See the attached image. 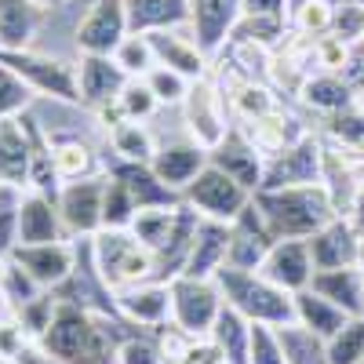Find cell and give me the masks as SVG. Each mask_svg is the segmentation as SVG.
I'll return each instance as SVG.
<instances>
[{
	"instance_id": "obj_1",
	"label": "cell",
	"mask_w": 364,
	"mask_h": 364,
	"mask_svg": "<svg viewBox=\"0 0 364 364\" xmlns=\"http://www.w3.org/2000/svg\"><path fill=\"white\" fill-rule=\"evenodd\" d=\"M255 208L269 233L277 240H310L317 230H324L331 219H339V208L324 190V182L314 186H284V190H259Z\"/></svg>"
},
{
	"instance_id": "obj_2",
	"label": "cell",
	"mask_w": 364,
	"mask_h": 364,
	"mask_svg": "<svg viewBox=\"0 0 364 364\" xmlns=\"http://www.w3.org/2000/svg\"><path fill=\"white\" fill-rule=\"evenodd\" d=\"M215 284L226 299V306H233L240 317H248L252 324H269V328H284L295 321V299L291 291L277 288L266 281L259 269H233L223 266L215 273Z\"/></svg>"
},
{
	"instance_id": "obj_3",
	"label": "cell",
	"mask_w": 364,
	"mask_h": 364,
	"mask_svg": "<svg viewBox=\"0 0 364 364\" xmlns=\"http://www.w3.org/2000/svg\"><path fill=\"white\" fill-rule=\"evenodd\" d=\"M41 346L63 364H106L109 353H117V346L106 339V328H99L95 314L63 299H58L48 331L41 336Z\"/></svg>"
},
{
	"instance_id": "obj_4",
	"label": "cell",
	"mask_w": 364,
	"mask_h": 364,
	"mask_svg": "<svg viewBox=\"0 0 364 364\" xmlns=\"http://www.w3.org/2000/svg\"><path fill=\"white\" fill-rule=\"evenodd\" d=\"M91 252H95V266L102 281L120 291L128 284L154 281V252H149L132 230H102L91 237Z\"/></svg>"
},
{
	"instance_id": "obj_5",
	"label": "cell",
	"mask_w": 364,
	"mask_h": 364,
	"mask_svg": "<svg viewBox=\"0 0 364 364\" xmlns=\"http://www.w3.org/2000/svg\"><path fill=\"white\" fill-rule=\"evenodd\" d=\"M168 288H171V324L182 328L193 339H208L211 324H215V317L226 306L219 284L204 281V277H186V273H178L175 281H168Z\"/></svg>"
},
{
	"instance_id": "obj_6",
	"label": "cell",
	"mask_w": 364,
	"mask_h": 364,
	"mask_svg": "<svg viewBox=\"0 0 364 364\" xmlns=\"http://www.w3.org/2000/svg\"><path fill=\"white\" fill-rule=\"evenodd\" d=\"M252 197H255L252 190H245L237 178H230L215 164H208L190 186L182 190V204H190L204 219H215V223H233L240 211L252 204Z\"/></svg>"
},
{
	"instance_id": "obj_7",
	"label": "cell",
	"mask_w": 364,
	"mask_h": 364,
	"mask_svg": "<svg viewBox=\"0 0 364 364\" xmlns=\"http://www.w3.org/2000/svg\"><path fill=\"white\" fill-rule=\"evenodd\" d=\"M0 63L11 66L29 87L51 95L58 102H80V77L77 66L63 63V58H44L37 51H0Z\"/></svg>"
},
{
	"instance_id": "obj_8",
	"label": "cell",
	"mask_w": 364,
	"mask_h": 364,
	"mask_svg": "<svg viewBox=\"0 0 364 364\" xmlns=\"http://www.w3.org/2000/svg\"><path fill=\"white\" fill-rule=\"evenodd\" d=\"M324 178V146L314 135H302L299 142L284 146L281 154L266 157L262 190H284V186H314Z\"/></svg>"
},
{
	"instance_id": "obj_9",
	"label": "cell",
	"mask_w": 364,
	"mask_h": 364,
	"mask_svg": "<svg viewBox=\"0 0 364 364\" xmlns=\"http://www.w3.org/2000/svg\"><path fill=\"white\" fill-rule=\"evenodd\" d=\"M102 193H106V178H77L63 182L55 204L63 215L66 237H95L102 233Z\"/></svg>"
},
{
	"instance_id": "obj_10",
	"label": "cell",
	"mask_w": 364,
	"mask_h": 364,
	"mask_svg": "<svg viewBox=\"0 0 364 364\" xmlns=\"http://www.w3.org/2000/svg\"><path fill=\"white\" fill-rule=\"evenodd\" d=\"M182 109H186V128H190L193 142L211 154L230 132V124H226V95L208 77H200V80L190 84L186 99H182Z\"/></svg>"
},
{
	"instance_id": "obj_11",
	"label": "cell",
	"mask_w": 364,
	"mask_h": 364,
	"mask_svg": "<svg viewBox=\"0 0 364 364\" xmlns=\"http://www.w3.org/2000/svg\"><path fill=\"white\" fill-rule=\"evenodd\" d=\"M128 33L132 29H128L124 0H95L84 22L77 26V48L80 55H113Z\"/></svg>"
},
{
	"instance_id": "obj_12",
	"label": "cell",
	"mask_w": 364,
	"mask_h": 364,
	"mask_svg": "<svg viewBox=\"0 0 364 364\" xmlns=\"http://www.w3.org/2000/svg\"><path fill=\"white\" fill-rule=\"evenodd\" d=\"M208 164H215L219 171H226L230 178H237L245 190L259 193L262 190V171H266V154L245 135V132H237L230 128L226 139L208 154Z\"/></svg>"
},
{
	"instance_id": "obj_13",
	"label": "cell",
	"mask_w": 364,
	"mask_h": 364,
	"mask_svg": "<svg viewBox=\"0 0 364 364\" xmlns=\"http://www.w3.org/2000/svg\"><path fill=\"white\" fill-rule=\"evenodd\" d=\"M240 8H245V0H190L193 41L208 58L219 55L223 44L233 37V29L240 22Z\"/></svg>"
},
{
	"instance_id": "obj_14",
	"label": "cell",
	"mask_w": 364,
	"mask_h": 364,
	"mask_svg": "<svg viewBox=\"0 0 364 364\" xmlns=\"http://www.w3.org/2000/svg\"><path fill=\"white\" fill-rule=\"evenodd\" d=\"M273 240L277 237L269 233L262 211L255 208V197H252V204L230 223V259H226V266H233V269H259L262 259L273 248Z\"/></svg>"
},
{
	"instance_id": "obj_15",
	"label": "cell",
	"mask_w": 364,
	"mask_h": 364,
	"mask_svg": "<svg viewBox=\"0 0 364 364\" xmlns=\"http://www.w3.org/2000/svg\"><path fill=\"white\" fill-rule=\"evenodd\" d=\"M11 259L33 277L44 291H55L58 284L70 281V273L77 266V248L66 240H55V245H18L11 252Z\"/></svg>"
},
{
	"instance_id": "obj_16",
	"label": "cell",
	"mask_w": 364,
	"mask_h": 364,
	"mask_svg": "<svg viewBox=\"0 0 364 364\" xmlns=\"http://www.w3.org/2000/svg\"><path fill=\"white\" fill-rule=\"evenodd\" d=\"M259 273H262L266 281H273L277 288H284V291L295 295L302 288H310L317 266L310 259V245H306V240H273V248L262 259Z\"/></svg>"
},
{
	"instance_id": "obj_17",
	"label": "cell",
	"mask_w": 364,
	"mask_h": 364,
	"mask_svg": "<svg viewBox=\"0 0 364 364\" xmlns=\"http://www.w3.org/2000/svg\"><path fill=\"white\" fill-rule=\"evenodd\" d=\"M117 310L128 324L164 328L171 321V288L161 281H142L117 291Z\"/></svg>"
},
{
	"instance_id": "obj_18",
	"label": "cell",
	"mask_w": 364,
	"mask_h": 364,
	"mask_svg": "<svg viewBox=\"0 0 364 364\" xmlns=\"http://www.w3.org/2000/svg\"><path fill=\"white\" fill-rule=\"evenodd\" d=\"M306 245H310V259H314L317 269H343V266H357L360 262L364 240L357 237L353 223L346 215H339V219H331L324 230H317Z\"/></svg>"
},
{
	"instance_id": "obj_19",
	"label": "cell",
	"mask_w": 364,
	"mask_h": 364,
	"mask_svg": "<svg viewBox=\"0 0 364 364\" xmlns=\"http://www.w3.org/2000/svg\"><path fill=\"white\" fill-rule=\"evenodd\" d=\"M80 102L95 106V109H106L120 99V91L128 87V73L117 66L113 55H80Z\"/></svg>"
},
{
	"instance_id": "obj_20",
	"label": "cell",
	"mask_w": 364,
	"mask_h": 364,
	"mask_svg": "<svg viewBox=\"0 0 364 364\" xmlns=\"http://www.w3.org/2000/svg\"><path fill=\"white\" fill-rule=\"evenodd\" d=\"M109 175L117 182H124L132 200L139 204V211H149V208H178L182 204V193L171 190L168 182L149 168V164H135V161H117L109 164Z\"/></svg>"
},
{
	"instance_id": "obj_21",
	"label": "cell",
	"mask_w": 364,
	"mask_h": 364,
	"mask_svg": "<svg viewBox=\"0 0 364 364\" xmlns=\"http://www.w3.org/2000/svg\"><path fill=\"white\" fill-rule=\"evenodd\" d=\"M55 240H66L55 197H44L37 190L26 193L18 200V245H55Z\"/></svg>"
},
{
	"instance_id": "obj_22",
	"label": "cell",
	"mask_w": 364,
	"mask_h": 364,
	"mask_svg": "<svg viewBox=\"0 0 364 364\" xmlns=\"http://www.w3.org/2000/svg\"><path fill=\"white\" fill-rule=\"evenodd\" d=\"M230 259V223H215V219H200L197 237H193V248L186 259V277H204V281H215V273L226 266Z\"/></svg>"
},
{
	"instance_id": "obj_23",
	"label": "cell",
	"mask_w": 364,
	"mask_h": 364,
	"mask_svg": "<svg viewBox=\"0 0 364 364\" xmlns=\"http://www.w3.org/2000/svg\"><path fill=\"white\" fill-rule=\"evenodd\" d=\"M149 168H154L171 190H186L190 182L208 168V149L197 146V142H171V146H161L154 161H149Z\"/></svg>"
},
{
	"instance_id": "obj_24",
	"label": "cell",
	"mask_w": 364,
	"mask_h": 364,
	"mask_svg": "<svg viewBox=\"0 0 364 364\" xmlns=\"http://www.w3.org/2000/svg\"><path fill=\"white\" fill-rule=\"evenodd\" d=\"M149 48L157 55V66H168L175 73H182L186 80H200L208 77V55L197 48V41H186L171 33V29H157V33H146Z\"/></svg>"
},
{
	"instance_id": "obj_25",
	"label": "cell",
	"mask_w": 364,
	"mask_h": 364,
	"mask_svg": "<svg viewBox=\"0 0 364 364\" xmlns=\"http://www.w3.org/2000/svg\"><path fill=\"white\" fill-rule=\"evenodd\" d=\"M310 288L317 295H324L328 302H336L346 317H364V273H360V266L317 269Z\"/></svg>"
},
{
	"instance_id": "obj_26",
	"label": "cell",
	"mask_w": 364,
	"mask_h": 364,
	"mask_svg": "<svg viewBox=\"0 0 364 364\" xmlns=\"http://www.w3.org/2000/svg\"><path fill=\"white\" fill-rule=\"evenodd\" d=\"M132 33H157L190 22V0H124Z\"/></svg>"
},
{
	"instance_id": "obj_27",
	"label": "cell",
	"mask_w": 364,
	"mask_h": 364,
	"mask_svg": "<svg viewBox=\"0 0 364 364\" xmlns=\"http://www.w3.org/2000/svg\"><path fill=\"white\" fill-rule=\"evenodd\" d=\"M0 186H29V139L15 120H0Z\"/></svg>"
},
{
	"instance_id": "obj_28",
	"label": "cell",
	"mask_w": 364,
	"mask_h": 364,
	"mask_svg": "<svg viewBox=\"0 0 364 364\" xmlns=\"http://www.w3.org/2000/svg\"><path fill=\"white\" fill-rule=\"evenodd\" d=\"M291 299H295V324L310 328L314 336H321L324 343L350 321V317L336 306V302H328V299L317 295L314 288H302V291H295Z\"/></svg>"
},
{
	"instance_id": "obj_29",
	"label": "cell",
	"mask_w": 364,
	"mask_h": 364,
	"mask_svg": "<svg viewBox=\"0 0 364 364\" xmlns=\"http://www.w3.org/2000/svg\"><path fill=\"white\" fill-rule=\"evenodd\" d=\"M211 343L219 346L226 364H248V350H252V321L240 317L233 306H223V314L211 324Z\"/></svg>"
},
{
	"instance_id": "obj_30",
	"label": "cell",
	"mask_w": 364,
	"mask_h": 364,
	"mask_svg": "<svg viewBox=\"0 0 364 364\" xmlns=\"http://www.w3.org/2000/svg\"><path fill=\"white\" fill-rule=\"evenodd\" d=\"M33 0H0V51H26L37 29Z\"/></svg>"
},
{
	"instance_id": "obj_31",
	"label": "cell",
	"mask_w": 364,
	"mask_h": 364,
	"mask_svg": "<svg viewBox=\"0 0 364 364\" xmlns=\"http://www.w3.org/2000/svg\"><path fill=\"white\" fill-rule=\"evenodd\" d=\"M302 102L306 106H314V109H321V113H328V117H336V113H343V109H350L353 106V87L339 77V73H317V77H306L302 80Z\"/></svg>"
},
{
	"instance_id": "obj_32",
	"label": "cell",
	"mask_w": 364,
	"mask_h": 364,
	"mask_svg": "<svg viewBox=\"0 0 364 364\" xmlns=\"http://www.w3.org/2000/svg\"><path fill=\"white\" fill-rule=\"evenodd\" d=\"M109 146H113L117 161H135V164H149L157 154V146L149 139V132L142 128V120H120V124H113Z\"/></svg>"
},
{
	"instance_id": "obj_33",
	"label": "cell",
	"mask_w": 364,
	"mask_h": 364,
	"mask_svg": "<svg viewBox=\"0 0 364 364\" xmlns=\"http://www.w3.org/2000/svg\"><path fill=\"white\" fill-rule=\"evenodd\" d=\"M277 339L284 346V360L288 364H328V350H324V339L314 336L310 328L302 324H284L277 328Z\"/></svg>"
},
{
	"instance_id": "obj_34",
	"label": "cell",
	"mask_w": 364,
	"mask_h": 364,
	"mask_svg": "<svg viewBox=\"0 0 364 364\" xmlns=\"http://www.w3.org/2000/svg\"><path fill=\"white\" fill-rule=\"evenodd\" d=\"M51 149H55V168H58V178L63 182L91 178V171H95V154H91V146H84L80 139H55Z\"/></svg>"
},
{
	"instance_id": "obj_35",
	"label": "cell",
	"mask_w": 364,
	"mask_h": 364,
	"mask_svg": "<svg viewBox=\"0 0 364 364\" xmlns=\"http://www.w3.org/2000/svg\"><path fill=\"white\" fill-rule=\"evenodd\" d=\"M41 291H44V288H41L33 277H29V273H26L15 259H4V262H0V299H4L15 314H22Z\"/></svg>"
},
{
	"instance_id": "obj_36",
	"label": "cell",
	"mask_w": 364,
	"mask_h": 364,
	"mask_svg": "<svg viewBox=\"0 0 364 364\" xmlns=\"http://www.w3.org/2000/svg\"><path fill=\"white\" fill-rule=\"evenodd\" d=\"M135 215H139V204L132 200L128 186L109 175L102 193V230H132Z\"/></svg>"
},
{
	"instance_id": "obj_37",
	"label": "cell",
	"mask_w": 364,
	"mask_h": 364,
	"mask_svg": "<svg viewBox=\"0 0 364 364\" xmlns=\"http://www.w3.org/2000/svg\"><path fill=\"white\" fill-rule=\"evenodd\" d=\"M324 350H328V364H364V317H350L324 343Z\"/></svg>"
},
{
	"instance_id": "obj_38",
	"label": "cell",
	"mask_w": 364,
	"mask_h": 364,
	"mask_svg": "<svg viewBox=\"0 0 364 364\" xmlns=\"http://www.w3.org/2000/svg\"><path fill=\"white\" fill-rule=\"evenodd\" d=\"M113 58L132 80H142L149 70L157 66V55H154V48H149L146 33H128L124 41H120V48L113 51Z\"/></svg>"
},
{
	"instance_id": "obj_39",
	"label": "cell",
	"mask_w": 364,
	"mask_h": 364,
	"mask_svg": "<svg viewBox=\"0 0 364 364\" xmlns=\"http://www.w3.org/2000/svg\"><path fill=\"white\" fill-rule=\"evenodd\" d=\"M331 11H336V4L331 0H299V4L291 8V26L299 29L302 37H324L331 29Z\"/></svg>"
},
{
	"instance_id": "obj_40",
	"label": "cell",
	"mask_w": 364,
	"mask_h": 364,
	"mask_svg": "<svg viewBox=\"0 0 364 364\" xmlns=\"http://www.w3.org/2000/svg\"><path fill=\"white\" fill-rule=\"evenodd\" d=\"M29 99H33V87H29L11 66L0 63V120H15L26 113Z\"/></svg>"
},
{
	"instance_id": "obj_41",
	"label": "cell",
	"mask_w": 364,
	"mask_h": 364,
	"mask_svg": "<svg viewBox=\"0 0 364 364\" xmlns=\"http://www.w3.org/2000/svg\"><path fill=\"white\" fill-rule=\"evenodd\" d=\"M230 106L245 117L248 124L259 120V117H266L269 109H277V106H273V95L262 84H255V80H237L233 91H230Z\"/></svg>"
},
{
	"instance_id": "obj_42",
	"label": "cell",
	"mask_w": 364,
	"mask_h": 364,
	"mask_svg": "<svg viewBox=\"0 0 364 364\" xmlns=\"http://www.w3.org/2000/svg\"><path fill=\"white\" fill-rule=\"evenodd\" d=\"M331 37H339L343 44H360L364 41V0H339L331 11Z\"/></svg>"
},
{
	"instance_id": "obj_43",
	"label": "cell",
	"mask_w": 364,
	"mask_h": 364,
	"mask_svg": "<svg viewBox=\"0 0 364 364\" xmlns=\"http://www.w3.org/2000/svg\"><path fill=\"white\" fill-rule=\"evenodd\" d=\"M18 200L15 186H0V262L18 248Z\"/></svg>"
},
{
	"instance_id": "obj_44",
	"label": "cell",
	"mask_w": 364,
	"mask_h": 364,
	"mask_svg": "<svg viewBox=\"0 0 364 364\" xmlns=\"http://www.w3.org/2000/svg\"><path fill=\"white\" fill-rule=\"evenodd\" d=\"M142 80H146V87L157 95V102H168V106H182V99H186V91H190V84H193V80H186L182 73H175V70H168V66H154Z\"/></svg>"
},
{
	"instance_id": "obj_45",
	"label": "cell",
	"mask_w": 364,
	"mask_h": 364,
	"mask_svg": "<svg viewBox=\"0 0 364 364\" xmlns=\"http://www.w3.org/2000/svg\"><path fill=\"white\" fill-rule=\"evenodd\" d=\"M157 95L146 87V80H128V87L120 91V99H117V109L124 120H146V117H154L157 113Z\"/></svg>"
},
{
	"instance_id": "obj_46",
	"label": "cell",
	"mask_w": 364,
	"mask_h": 364,
	"mask_svg": "<svg viewBox=\"0 0 364 364\" xmlns=\"http://www.w3.org/2000/svg\"><path fill=\"white\" fill-rule=\"evenodd\" d=\"M113 357H117V364H168L161 343L149 339V336H128V339H120Z\"/></svg>"
},
{
	"instance_id": "obj_47",
	"label": "cell",
	"mask_w": 364,
	"mask_h": 364,
	"mask_svg": "<svg viewBox=\"0 0 364 364\" xmlns=\"http://www.w3.org/2000/svg\"><path fill=\"white\" fill-rule=\"evenodd\" d=\"M248 364H288V360H284V346H281V339H277V328H269V324H252Z\"/></svg>"
},
{
	"instance_id": "obj_48",
	"label": "cell",
	"mask_w": 364,
	"mask_h": 364,
	"mask_svg": "<svg viewBox=\"0 0 364 364\" xmlns=\"http://www.w3.org/2000/svg\"><path fill=\"white\" fill-rule=\"evenodd\" d=\"M346 55H350V44H343L339 37H331V33H324V37L314 41V63L324 66V70H343L346 66Z\"/></svg>"
},
{
	"instance_id": "obj_49",
	"label": "cell",
	"mask_w": 364,
	"mask_h": 364,
	"mask_svg": "<svg viewBox=\"0 0 364 364\" xmlns=\"http://www.w3.org/2000/svg\"><path fill=\"white\" fill-rule=\"evenodd\" d=\"M240 15H248V18H273V22H288L291 8H288V0H245V8H240Z\"/></svg>"
},
{
	"instance_id": "obj_50",
	"label": "cell",
	"mask_w": 364,
	"mask_h": 364,
	"mask_svg": "<svg viewBox=\"0 0 364 364\" xmlns=\"http://www.w3.org/2000/svg\"><path fill=\"white\" fill-rule=\"evenodd\" d=\"M175 364H226V360H223L219 346L211 343V339H190L186 353H182Z\"/></svg>"
},
{
	"instance_id": "obj_51",
	"label": "cell",
	"mask_w": 364,
	"mask_h": 364,
	"mask_svg": "<svg viewBox=\"0 0 364 364\" xmlns=\"http://www.w3.org/2000/svg\"><path fill=\"white\" fill-rule=\"evenodd\" d=\"M339 77H343V80L353 87V95H357V91H364V41L350 48V55H346V66L339 70Z\"/></svg>"
},
{
	"instance_id": "obj_52",
	"label": "cell",
	"mask_w": 364,
	"mask_h": 364,
	"mask_svg": "<svg viewBox=\"0 0 364 364\" xmlns=\"http://www.w3.org/2000/svg\"><path fill=\"white\" fill-rule=\"evenodd\" d=\"M11 360H15V364H63L55 353H48L41 343H22V346L11 353Z\"/></svg>"
},
{
	"instance_id": "obj_53",
	"label": "cell",
	"mask_w": 364,
	"mask_h": 364,
	"mask_svg": "<svg viewBox=\"0 0 364 364\" xmlns=\"http://www.w3.org/2000/svg\"><path fill=\"white\" fill-rule=\"evenodd\" d=\"M346 219L353 223L357 237L364 240V193H357V197H353V204H350V211H346Z\"/></svg>"
},
{
	"instance_id": "obj_54",
	"label": "cell",
	"mask_w": 364,
	"mask_h": 364,
	"mask_svg": "<svg viewBox=\"0 0 364 364\" xmlns=\"http://www.w3.org/2000/svg\"><path fill=\"white\" fill-rule=\"evenodd\" d=\"M33 4H37V8H63L66 0H33Z\"/></svg>"
},
{
	"instance_id": "obj_55",
	"label": "cell",
	"mask_w": 364,
	"mask_h": 364,
	"mask_svg": "<svg viewBox=\"0 0 364 364\" xmlns=\"http://www.w3.org/2000/svg\"><path fill=\"white\" fill-rule=\"evenodd\" d=\"M353 106L360 109V117H364V91H357V99H353Z\"/></svg>"
},
{
	"instance_id": "obj_56",
	"label": "cell",
	"mask_w": 364,
	"mask_h": 364,
	"mask_svg": "<svg viewBox=\"0 0 364 364\" xmlns=\"http://www.w3.org/2000/svg\"><path fill=\"white\" fill-rule=\"evenodd\" d=\"M360 193H364V164H360Z\"/></svg>"
},
{
	"instance_id": "obj_57",
	"label": "cell",
	"mask_w": 364,
	"mask_h": 364,
	"mask_svg": "<svg viewBox=\"0 0 364 364\" xmlns=\"http://www.w3.org/2000/svg\"><path fill=\"white\" fill-rule=\"evenodd\" d=\"M357 266H360V273H364V248H360V262H357Z\"/></svg>"
}]
</instances>
